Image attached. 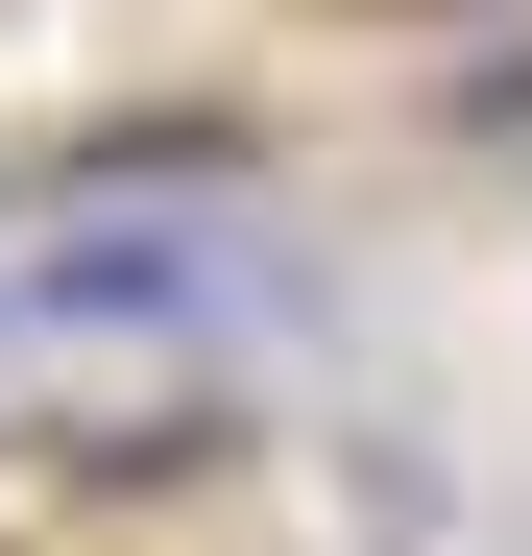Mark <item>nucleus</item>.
Wrapping results in <instances>:
<instances>
[{
    "instance_id": "nucleus-1",
    "label": "nucleus",
    "mask_w": 532,
    "mask_h": 556,
    "mask_svg": "<svg viewBox=\"0 0 532 556\" xmlns=\"http://www.w3.org/2000/svg\"><path fill=\"white\" fill-rule=\"evenodd\" d=\"M242 291V242L169 194V218H49V242H0V388L25 363H145V339H194Z\"/></svg>"
},
{
    "instance_id": "nucleus-2",
    "label": "nucleus",
    "mask_w": 532,
    "mask_h": 556,
    "mask_svg": "<svg viewBox=\"0 0 532 556\" xmlns=\"http://www.w3.org/2000/svg\"><path fill=\"white\" fill-rule=\"evenodd\" d=\"M0 484L73 508V532H145V508H218V484H242V412H218V388H122V412L0 435Z\"/></svg>"
},
{
    "instance_id": "nucleus-3",
    "label": "nucleus",
    "mask_w": 532,
    "mask_h": 556,
    "mask_svg": "<svg viewBox=\"0 0 532 556\" xmlns=\"http://www.w3.org/2000/svg\"><path fill=\"white\" fill-rule=\"evenodd\" d=\"M460 122H532V25H508V49H484V73H460Z\"/></svg>"
}]
</instances>
